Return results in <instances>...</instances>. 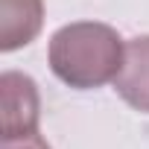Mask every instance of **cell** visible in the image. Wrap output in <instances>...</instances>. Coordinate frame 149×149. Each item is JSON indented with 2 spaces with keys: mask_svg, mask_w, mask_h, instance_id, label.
<instances>
[{
  "mask_svg": "<svg viewBox=\"0 0 149 149\" xmlns=\"http://www.w3.org/2000/svg\"><path fill=\"white\" fill-rule=\"evenodd\" d=\"M126 44L120 32L100 21H76L53 32L47 47L50 70L76 91L102 88L117 79Z\"/></svg>",
  "mask_w": 149,
  "mask_h": 149,
  "instance_id": "6da1fadb",
  "label": "cell"
},
{
  "mask_svg": "<svg viewBox=\"0 0 149 149\" xmlns=\"http://www.w3.org/2000/svg\"><path fill=\"white\" fill-rule=\"evenodd\" d=\"M41 97L32 76L6 70L0 76V137H21L38 132Z\"/></svg>",
  "mask_w": 149,
  "mask_h": 149,
  "instance_id": "7a4b0ae2",
  "label": "cell"
},
{
  "mask_svg": "<svg viewBox=\"0 0 149 149\" xmlns=\"http://www.w3.org/2000/svg\"><path fill=\"white\" fill-rule=\"evenodd\" d=\"M114 91L134 111L149 114V35L126 41V56L114 79Z\"/></svg>",
  "mask_w": 149,
  "mask_h": 149,
  "instance_id": "3957f363",
  "label": "cell"
},
{
  "mask_svg": "<svg viewBox=\"0 0 149 149\" xmlns=\"http://www.w3.org/2000/svg\"><path fill=\"white\" fill-rule=\"evenodd\" d=\"M44 26V0H0V50L15 53L38 38Z\"/></svg>",
  "mask_w": 149,
  "mask_h": 149,
  "instance_id": "277c9868",
  "label": "cell"
},
{
  "mask_svg": "<svg viewBox=\"0 0 149 149\" xmlns=\"http://www.w3.org/2000/svg\"><path fill=\"white\" fill-rule=\"evenodd\" d=\"M3 143H0V149H50V143L32 132V134H21V137H0Z\"/></svg>",
  "mask_w": 149,
  "mask_h": 149,
  "instance_id": "5b68a950",
  "label": "cell"
}]
</instances>
